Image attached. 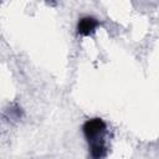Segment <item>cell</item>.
Here are the masks:
<instances>
[{
	"instance_id": "6da1fadb",
	"label": "cell",
	"mask_w": 159,
	"mask_h": 159,
	"mask_svg": "<svg viewBox=\"0 0 159 159\" xmlns=\"http://www.w3.org/2000/svg\"><path fill=\"white\" fill-rule=\"evenodd\" d=\"M83 135L88 143L89 159H103L107 155V124L102 118L87 119L82 125Z\"/></svg>"
},
{
	"instance_id": "7a4b0ae2",
	"label": "cell",
	"mask_w": 159,
	"mask_h": 159,
	"mask_svg": "<svg viewBox=\"0 0 159 159\" xmlns=\"http://www.w3.org/2000/svg\"><path fill=\"white\" fill-rule=\"evenodd\" d=\"M98 26H99L98 19H96L93 16H82L81 19H78V22H77V26H76L77 35L89 36V35L96 32Z\"/></svg>"
}]
</instances>
